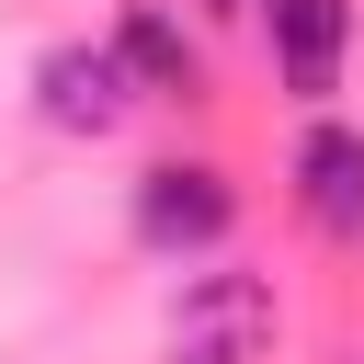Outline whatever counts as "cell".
<instances>
[{
    "mask_svg": "<svg viewBox=\"0 0 364 364\" xmlns=\"http://www.w3.org/2000/svg\"><path fill=\"white\" fill-rule=\"evenodd\" d=\"M171 353L182 364H250L273 353V284L262 273H193L171 307Z\"/></svg>",
    "mask_w": 364,
    "mask_h": 364,
    "instance_id": "cell-1",
    "label": "cell"
},
{
    "mask_svg": "<svg viewBox=\"0 0 364 364\" xmlns=\"http://www.w3.org/2000/svg\"><path fill=\"white\" fill-rule=\"evenodd\" d=\"M239 228V182L216 171V159H159V171H136V239L148 250H216Z\"/></svg>",
    "mask_w": 364,
    "mask_h": 364,
    "instance_id": "cell-2",
    "label": "cell"
},
{
    "mask_svg": "<svg viewBox=\"0 0 364 364\" xmlns=\"http://www.w3.org/2000/svg\"><path fill=\"white\" fill-rule=\"evenodd\" d=\"M125 102H136L125 46H46V57H34V114H46V125L102 136V125H125Z\"/></svg>",
    "mask_w": 364,
    "mask_h": 364,
    "instance_id": "cell-3",
    "label": "cell"
},
{
    "mask_svg": "<svg viewBox=\"0 0 364 364\" xmlns=\"http://www.w3.org/2000/svg\"><path fill=\"white\" fill-rule=\"evenodd\" d=\"M296 193H307V216H318L330 239H364V136H353V125H307Z\"/></svg>",
    "mask_w": 364,
    "mask_h": 364,
    "instance_id": "cell-4",
    "label": "cell"
},
{
    "mask_svg": "<svg viewBox=\"0 0 364 364\" xmlns=\"http://www.w3.org/2000/svg\"><path fill=\"white\" fill-rule=\"evenodd\" d=\"M262 23H273V57H284V80H296V91H330V80H341L353 0H262Z\"/></svg>",
    "mask_w": 364,
    "mask_h": 364,
    "instance_id": "cell-5",
    "label": "cell"
},
{
    "mask_svg": "<svg viewBox=\"0 0 364 364\" xmlns=\"http://www.w3.org/2000/svg\"><path fill=\"white\" fill-rule=\"evenodd\" d=\"M125 68H136V91H193V46H182V23L171 11H125Z\"/></svg>",
    "mask_w": 364,
    "mask_h": 364,
    "instance_id": "cell-6",
    "label": "cell"
}]
</instances>
